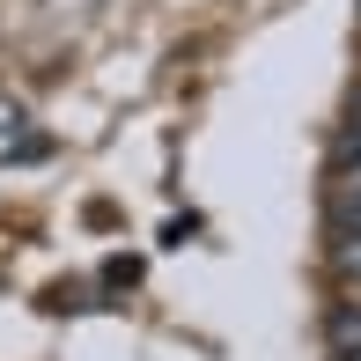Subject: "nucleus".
<instances>
[{"label":"nucleus","instance_id":"obj_5","mask_svg":"<svg viewBox=\"0 0 361 361\" xmlns=\"http://www.w3.org/2000/svg\"><path fill=\"white\" fill-rule=\"evenodd\" d=\"M339 361H361V354H339Z\"/></svg>","mask_w":361,"mask_h":361},{"label":"nucleus","instance_id":"obj_6","mask_svg":"<svg viewBox=\"0 0 361 361\" xmlns=\"http://www.w3.org/2000/svg\"><path fill=\"white\" fill-rule=\"evenodd\" d=\"M354 111H361V104H354Z\"/></svg>","mask_w":361,"mask_h":361},{"label":"nucleus","instance_id":"obj_3","mask_svg":"<svg viewBox=\"0 0 361 361\" xmlns=\"http://www.w3.org/2000/svg\"><path fill=\"white\" fill-rule=\"evenodd\" d=\"M332 273L347 288H361V228L354 221H332Z\"/></svg>","mask_w":361,"mask_h":361},{"label":"nucleus","instance_id":"obj_1","mask_svg":"<svg viewBox=\"0 0 361 361\" xmlns=\"http://www.w3.org/2000/svg\"><path fill=\"white\" fill-rule=\"evenodd\" d=\"M324 339H332V354H361V295L332 302V317H324Z\"/></svg>","mask_w":361,"mask_h":361},{"label":"nucleus","instance_id":"obj_2","mask_svg":"<svg viewBox=\"0 0 361 361\" xmlns=\"http://www.w3.org/2000/svg\"><path fill=\"white\" fill-rule=\"evenodd\" d=\"M332 221L361 228V162H332Z\"/></svg>","mask_w":361,"mask_h":361},{"label":"nucleus","instance_id":"obj_4","mask_svg":"<svg viewBox=\"0 0 361 361\" xmlns=\"http://www.w3.org/2000/svg\"><path fill=\"white\" fill-rule=\"evenodd\" d=\"M332 162H361V111H354V126L332 133Z\"/></svg>","mask_w":361,"mask_h":361}]
</instances>
